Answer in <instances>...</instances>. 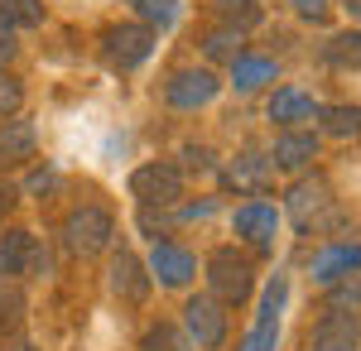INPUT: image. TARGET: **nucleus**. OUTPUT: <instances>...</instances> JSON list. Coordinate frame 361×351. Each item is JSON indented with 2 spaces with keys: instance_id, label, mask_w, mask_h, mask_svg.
<instances>
[{
  "instance_id": "obj_1",
  "label": "nucleus",
  "mask_w": 361,
  "mask_h": 351,
  "mask_svg": "<svg viewBox=\"0 0 361 351\" xmlns=\"http://www.w3.org/2000/svg\"><path fill=\"white\" fill-rule=\"evenodd\" d=\"M207 289H212V298L222 308H241L255 294V265L236 245H222V250L207 255Z\"/></svg>"
},
{
  "instance_id": "obj_2",
  "label": "nucleus",
  "mask_w": 361,
  "mask_h": 351,
  "mask_svg": "<svg viewBox=\"0 0 361 351\" xmlns=\"http://www.w3.org/2000/svg\"><path fill=\"white\" fill-rule=\"evenodd\" d=\"M111 241H116V216L106 212V207H97V202L73 207V212H68V221H63V245H68L78 260L102 255Z\"/></svg>"
},
{
  "instance_id": "obj_3",
  "label": "nucleus",
  "mask_w": 361,
  "mask_h": 351,
  "mask_svg": "<svg viewBox=\"0 0 361 351\" xmlns=\"http://www.w3.org/2000/svg\"><path fill=\"white\" fill-rule=\"evenodd\" d=\"M154 54V29L145 25H111L102 34V58L111 73H135L140 63H149Z\"/></svg>"
},
{
  "instance_id": "obj_4",
  "label": "nucleus",
  "mask_w": 361,
  "mask_h": 351,
  "mask_svg": "<svg viewBox=\"0 0 361 351\" xmlns=\"http://www.w3.org/2000/svg\"><path fill=\"white\" fill-rule=\"evenodd\" d=\"M130 197L140 207H173L183 197V168L178 164H140L130 173Z\"/></svg>"
},
{
  "instance_id": "obj_5",
  "label": "nucleus",
  "mask_w": 361,
  "mask_h": 351,
  "mask_svg": "<svg viewBox=\"0 0 361 351\" xmlns=\"http://www.w3.org/2000/svg\"><path fill=\"white\" fill-rule=\"evenodd\" d=\"M284 303H289V279L275 274L260 294V308H255V323H250L241 351H275L279 347V318H284Z\"/></svg>"
},
{
  "instance_id": "obj_6",
  "label": "nucleus",
  "mask_w": 361,
  "mask_h": 351,
  "mask_svg": "<svg viewBox=\"0 0 361 351\" xmlns=\"http://www.w3.org/2000/svg\"><path fill=\"white\" fill-rule=\"evenodd\" d=\"M0 274L5 279H39V274H49V250L39 245L34 231H5L0 236Z\"/></svg>"
},
{
  "instance_id": "obj_7",
  "label": "nucleus",
  "mask_w": 361,
  "mask_h": 351,
  "mask_svg": "<svg viewBox=\"0 0 361 351\" xmlns=\"http://www.w3.org/2000/svg\"><path fill=\"white\" fill-rule=\"evenodd\" d=\"M222 97V78L212 68H178L173 78L164 82V101L173 111H202Z\"/></svg>"
},
{
  "instance_id": "obj_8",
  "label": "nucleus",
  "mask_w": 361,
  "mask_h": 351,
  "mask_svg": "<svg viewBox=\"0 0 361 351\" xmlns=\"http://www.w3.org/2000/svg\"><path fill=\"white\" fill-rule=\"evenodd\" d=\"M183 332H188L193 347L217 351L226 342V308L212 294H193L188 303H183Z\"/></svg>"
},
{
  "instance_id": "obj_9",
  "label": "nucleus",
  "mask_w": 361,
  "mask_h": 351,
  "mask_svg": "<svg viewBox=\"0 0 361 351\" xmlns=\"http://www.w3.org/2000/svg\"><path fill=\"white\" fill-rule=\"evenodd\" d=\"M231 226H236V236H241L250 250H260V255H270L275 241H279V212L270 202H246V207H236Z\"/></svg>"
},
{
  "instance_id": "obj_10",
  "label": "nucleus",
  "mask_w": 361,
  "mask_h": 351,
  "mask_svg": "<svg viewBox=\"0 0 361 351\" xmlns=\"http://www.w3.org/2000/svg\"><path fill=\"white\" fill-rule=\"evenodd\" d=\"M149 279H159L164 289H183L188 279L197 274V260H193V250H183V245H173V241H154V250H149Z\"/></svg>"
},
{
  "instance_id": "obj_11",
  "label": "nucleus",
  "mask_w": 361,
  "mask_h": 351,
  "mask_svg": "<svg viewBox=\"0 0 361 351\" xmlns=\"http://www.w3.org/2000/svg\"><path fill=\"white\" fill-rule=\"evenodd\" d=\"M313 351H361V318L347 308L323 313L313 327Z\"/></svg>"
},
{
  "instance_id": "obj_12",
  "label": "nucleus",
  "mask_w": 361,
  "mask_h": 351,
  "mask_svg": "<svg viewBox=\"0 0 361 351\" xmlns=\"http://www.w3.org/2000/svg\"><path fill=\"white\" fill-rule=\"evenodd\" d=\"M149 270H145V260H140L135 250H116L111 255V294L121 303H145L149 298Z\"/></svg>"
},
{
  "instance_id": "obj_13",
  "label": "nucleus",
  "mask_w": 361,
  "mask_h": 351,
  "mask_svg": "<svg viewBox=\"0 0 361 351\" xmlns=\"http://www.w3.org/2000/svg\"><path fill=\"white\" fill-rule=\"evenodd\" d=\"M39 149V135L29 121H0V168H15V164H29Z\"/></svg>"
},
{
  "instance_id": "obj_14",
  "label": "nucleus",
  "mask_w": 361,
  "mask_h": 351,
  "mask_svg": "<svg viewBox=\"0 0 361 351\" xmlns=\"http://www.w3.org/2000/svg\"><path fill=\"white\" fill-rule=\"evenodd\" d=\"M275 168H304V164L318 159V135L313 130H284L275 140Z\"/></svg>"
},
{
  "instance_id": "obj_15",
  "label": "nucleus",
  "mask_w": 361,
  "mask_h": 351,
  "mask_svg": "<svg viewBox=\"0 0 361 351\" xmlns=\"http://www.w3.org/2000/svg\"><path fill=\"white\" fill-rule=\"evenodd\" d=\"M318 116V101L308 97V92H299V87H279L275 97H270V121H279V125H299V121H313Z\"/></svg>"
},
{
  "instance_id": "obj_16",
  "label": "nucleus",
  "mask_w": 361,
  "mask_h": 351,
  "mask_svg": "<svg viewBox=\"0 0 361 351\" xmlns=\"http://www.w3.org/2000/svg\"><path fill=\"white\" fill-rule=\"evenodd\" d=\"M323 207H328V183L323 178H299L289 188V216H294V226H308Z\"/></svg>"
},
{
  "instance_id": "obj_17",
  "label": "nucleus",
  "mask_w": 361,
  "mask_h": 351,
  "mask_svg": "<svg viewBox=\"0 0 361 351\" xmlns=\"http://www.w3.org/2000/svg\"><path fill=\"white\" fill-rule=\"evenodd\" d=\"M352 270H361V245H328V250L313 255V279L318 284H333Z\"/></svg>"
},
{
  "instance_id": "obj_18",
  "label": "nucleus",
  "mask_w": 361,
  "mask_h": 351,
  "mask_svg": "<svg viewBox=\"0 0 361 351\" xmlns=\"http://www.w3.org/2000/svg\"><path fill=\"white\" fill-rule=\"evenodd\" d=\"M212 15L222 20V29L250 34V29L265 20V5H260V0H212Z\"/></svg>"
},
{
  "instance_id": "obj_19",
  "label": "nucleus",
  "mask_w": 361,
  "mask_h": 351,
  "mask_svg": "<svg viewBox=\"0 0 361 351\" xmlns=\"http://www.w3.org/2000/svg\"><path fill=\"white\" fill-rule=\"evenodd\" d=\"M265 82H275V58L241 54L231 63V87H236V92H255V87H265Z\"/></svg>"
},
{
  "instance_id": "obj_20",
  "label": "nucleus",
  "mask_w": 361,
  "mask_h": 351,
  "mask_svg": "<svg viewBox=\"0 0 361 351\" xmlns=\"http://www.w3.org/2000/svg\"><path fill=\"white\" fill-rule=\"evenodd\" d=\"M318 125L333 140H352L361 135V106H318Z\"/></svg>"
},
{
  "instance_id": "obj_21",
  "label": "nucleus",
  "mask_w": 361,
  "mask_h": 351,
  "mask_svg": "<svg viewBox=\"0 0 361 351\" xmlns=\"http://www.w3.org/2000/svg\"><path fill=\"white\" fill-rule=\"evenodd\" d=\"M323 58L333 68H361V29H347V34H333L323 44Z\"/></svg>"
},
{
  "instance_id": "obj_22",
  "label": "nucleus",
  "mask_w": 361,
  "mask_h": 351,
  "mask_svg": "<svg viewBox=\"0 0 361 351\" xmlns=\"http://www.w3.org/2000/svg\"><path fill=\"white\" fill-rule=\"evenodd\" d=\"M140 351H193V342H188V332H178L173 323H154V327H145Z\"/></svg>"
},
{
  "instance_id": "obj_23",
  "label": "nucleus",
  "mask_w": 361,
  "mask_h": 351,
  "mask_svg": "<svg viewBox=\"0 0 361 351\" xmlns=\"http://www.w3.org/2000/svg\"><path fill=\"white\" fill-rule=\"evenodd\" d=\"M0 20L10 29H39L44 25V5L39 0H0Z\"/></svg>"
},
{
  "instance_id": "obj_24",
  "label": "nucleus",
  "mask_w": 361,
  "mask_h": 351,
  "mask_svg": "<svg viewBox=\"0 0 361 351\" xmlns=\"http://www.w3.org/2000/svg\"><path fill=\"white\" fill-rule=\"evenodd\" d=\"M202 54L212 58V63H236L246 49H241V34H236V29H212V34L202 39Z\"/></svg>"
},
{
  "instance_id": "obj_25",
  "label": "nucleus",
  "mask_w": 361,
  "mask_h": 351,
  "mask_svg": "<svg viewBox=\"0 0 361 351\" xmlns=\"http://www.w3.org/2000/svg\"><path fill=\"white\" fill-rule=\"evenodd\" d=\"M145 29H173L178 20V0H130Z\"/></svg>"
},
{
  "instance_id": "obj_26",
  "label": "nucleus",
  "mask_w": 361,
  "mask_h": 351,
  "mask_svg": "<svg viewBox=\"0 0 361 351\" xmlns=\"http://www.w3.org/2000/svg\"><path fill=\"white\" fill-rule=\"evenodd\" d=\"M20 313H25V294H20V289H15V284L0 274V332L20 323Z\"/></svg>"
},
{
  "instance_id": "obj_27",
  "label": "nucleus",
  "mask_w": 361,
  "mask_h": 351,
  "mask_svg": "<svg viewBox=\"0 0 361 351\" xmlns=\"http://www.w3.org/2000/svg\"><path fill=\"white\" fill-rule=\"evenodd\" d=\"M20 101H25V87H20V78L0 73V121H10V116L20 111Z\"/></svg>"
},
{
  "instance_id": "obj_28",
  "label": "nucleus",
  "mask_w": 361,
  "mask_h": 351,
  "mask_svg": "<svg viewBox=\"0 0 361 351\" xmlns=\"http://www.w3.org/2000/svg\"><path fill=\"white\" fill-rule=\"evenodd\" d=\"M289 5H294L304 20H313V25H323V20H328V10H333L328 0H289Z\"/></svg>"
},
{
  "instance_id": "obj_29",
  "label": "nucleus",
  "mask_w": 361,
  "mask_h": 351,
  "mask_svg": "<svg viewBox=\"0 0 361 351\" xmlns=\"http://www.w3.org/2000/svg\"><path fill=\"white\" fill-rule=\"evenodd\" d=\"M15 54H20V44H15V29L0 20V73H5V68L15 63Z\"/></svg>"
},
{
  "instance_id": "obj_30",
  "label": "nucleus",
  "mask_w": 361,
  "mask_h": 351,
  "mask_svg": "<svg viewBox=\"0 0 361 351\" xmlns=\"http://www.w3.org/2000/svg\"><path fill=\"white\" fill-rule=\"evenodd\" d=\"M333 303H337V308H347V313H357V303H361V279H357V284H342V289L333 294Z\"/></svg>"
},
{
  "instance_id": "obj_31",
  "label": "nucleus",
  "mask_w": 361,
  "mask_h": 351,
  "mask_svg": "<svg viewBox=\"0 0 361 351\" xmlns=\"http://www.w3.org/2000/svg\"><path fill=\"white\" fill-rule=\"evenodd\" d=\"M54 183H58V173H54V168H39V173H34V178H29V188H34V192L54 188Z\"/></svg>"
},
{
  "instance_id": "obj_32",
  "label": "nucleus",
  "mask_w": 361,
  "mask_h": 351,
  "mask_svg": "<svg viewBox=\"0 0 361 351\" xmlns=\"http://www.w3.org/2000/svg\"><path fill=\"white\" fill-rule=\"evenodd\" d=\"M15 202H20V192L10 188V183H0V216L10 212V207H15Z\"/></svg>"
},
{
  "instance_id": "obj_33",
  "label": "nucleus",
  "mask_w": 361,
  "mask_h": 351,
  "mask_svg": "<svg viewBox=\"0 0 361 351\" xmlns=\"http://www.w3.org/2000/svg\"><path fill=\"white\" fill-rule=\"evenodd\" d=\"M0 351H39V347H34V342H5Z\"/></svg>"
},
{
  "instance_id": "obj_34",
  "label": "nucleus",
  "mask_w": 361,
  "mask_h": 351,
  "mask_svg": "<svg viewBox=\"0 0 361 351\" xmlns=\"http://www.w3.org/2000/svg\"><path fill=\"white\" fill-rule=\"evenodd\" d=\"M342 10H347L352 20H361V0H342Z\"/></svg>"
}]
</instances>
